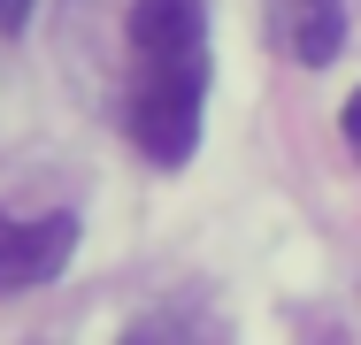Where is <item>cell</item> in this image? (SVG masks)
Segmentation results:
<instances>
[{
	"mask_svg": "<svg viewBox=\"0 0 361 345\" xmlns=\"http://www.w3.org/2000/svg\"><path fill=\"white\" fill-rule=\"evenodd\" d=\"M77 230L85 222L70 207H54V215H0V299L54 284L77 253Z\"/></svg>",
	"mask_w": 361,
	"mask_h": 345,
	"instance_id": "2",
	"label": "cell"
},
{
	"mask_svg": "<svg viewBox=\"0 0 361 345\" xmlns=\"http://www.w3.org/2000/svg\"><path fill=\"white\" fill-rule=\"evenodd\" d=\"M31 23V0H0V31H23Z\"/></svg>",
	"mask_w": 361,
	"mask_h": 345,
	"instance_id": "6",
	"label": "cell"
},
{
	"mask_svg": "<svg viewBox=\"0 0 361 345\" xmlns=\"http://www.w3.org/2000/svg\"><path fill=\"white\" fill-rule=\"evenodd\" d=\"M269 23L300 69H331L346 46V0H269Z\"/></svg>",
	"mask_w": 361,
	"mask_h": 345,
	"instance_id": "3",
	"label": "cell"
},
{
	"mask_svg": "<svg viewBox=\"0 0 361 345\" xmlns=\"http://www.w3.org/2000/svg\"><path fill=\"white\" fill-rule=\"evenodd\" d=\"M131 146L154 169H185L208 108V0H131Z\"/></svg>",
	"mask_w": 361,
	"mask_h": 345,
	"instance_id": "1",
	"label": "cell"
},
{
	"mask_svg": "<svg viewBox=\"0 0 361 345\" xmlns=\"http://www.w3.org/2000/svg\"><path fill=\"white\" fill-rule=\"evenodd\" d=\"M338 123H346V146H354V161H361V84H354V100H346V115H338Z\"/></svg>",
	"mask_w": 361,
	"mask_h": 345,
	"instance_id": "5",
	"label": "cell"
},
{
	"mask_svg": "<svg viewBox=\"0 0 361 345\" xmlns=\"http://www.w3.org/2000/svg\"><path fill=\"white\" fill-rule=\"evenodd\" d=\"M116 345H231V338H223V322L208 315V307L177 299V307H146Z\"/></svg>",
	"mask_w": 361,
	"mask_h": 345,
	"instance_id": "4",
	"label": "cell"
}]
</instances>
